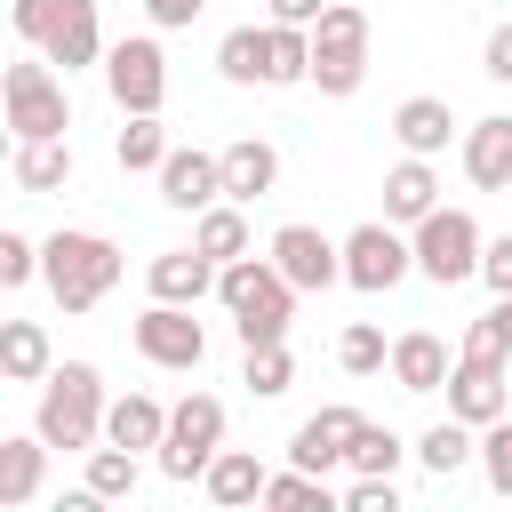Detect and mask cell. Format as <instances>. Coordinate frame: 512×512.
I'll use <instances>...</instances> for the list:
<instances>
[{"label": "cell", "mask_w": 512, "mask_h": 512, "mask_svg": "<svg viewBox=\"0 0 512 512\" xmlns=\"http://www.w3.org/2000/svg\"><path fill=\"white\" fill-rule=\"evenodd\" d=\"M216 296H224V312H232V328H240V352L248 344H280L288 336V312H296V280L272 264V256H232L224 272H216Z\"/></svg>", "instance_id": "6da1fadb"}, {"label": "cell", "mask_w": 512, "mask_h": 512, "mask_svg": "<svg viewBox=\"0 0 512 512\" xmlns=\"http://www.w3.org/2000/svg\"><path fill=\"white\" fill-rule=\"evenodd\" d=\"M40 280L64 312H96L120 288V248L104 232H56V240H40Z\"/></svg>", "instance_id": "7a4b0ae2"}, {"label": "cell", "mask_w": 512, "mask_h": 512, "mask_svg": "<svg viewBox=\"0 0 512 512\" xmlns=\"http://www.w3.org/2000/svg\"><path fill=\"white\" fill-rule=\"evenodd\" d=\"M104 376L88 368V360H64V368H48V384H40V416H32V432L48 440V448H96V432H104Z\"/></svg>", "instance_id": "3957f363"}, {"label": "cell", "mask_w": 512, "mask_h": 512, "mask_svg": "<svg viewBox=\"0 0 512 512\" xmlns=\"http://www.w3.org/2000/svg\"><path fill=\"white\" fill-rule=\"evenodd\" d=\"M368 80V16L352 0H328L312 24V88L320 96H352Z\"/></svg>", "instance_id": "277c9868"}, {"label": "cell", "mask_w": 512, "mask_h": 512, "mask_svg": "<svg viewBox=\"0 0 512 512\" xmlns=\"http://www.w3.org/2000/svg\"><path fill=\"white\" fill-rule=\"evenodd\" d=\"M0 104H8L16 144H32V136H64V128H72V96H64V80L48 72V56H16L8 80H0Z\"/></svg>", "instance_id": "5b68a950"}, {"label": "cell", "mask_w": 512, "mask_h": 512, "mask_svg": "<svg viewBox=\"0 0 512 512\" xmlns=\"http://www.w3.org/2000/svg\"><path fill=\"white\" fill-rule=\"evenodd\" d=\"M408 240H416V272H424L432 288L480 280V248H488V240H480V224H472L464 208H432V216H424Z\"/></svg>", "instance_id": "8992f818"}, {"label": "cell", "mask_w": 512, "mask_h": 512, "mask_svg": "<svg viewBox=\"0 0 512 512\" xmlns=\"http://www.w3.org/2000/svg\"><path fill=\"white\" fill-rule=\"evenodd\" d=\"M224 448V400L216 392H184L168 408V440H160V472L168 480H200Z\"/></svg>", "instance_id": "52a82bcc"}, {"label": "cell", "mask_w": 512, "mask_h": 512, "mask_svg": "<svg viewBox=\"0 0 512 512\" xmlns=\"http://www.w3.org/2000/svg\"><path fill=\"white\" fill-rule=\"evenodd\" d=\"M416 272V240H400L392 232V216L384 224H352L344 232V280L360 288V296H384V288H400Z\"/></svg>", "instance_id": "ba28073f"}, {"label": "cell", "mask_w": 512, "mask_h": 512, "mask_svg": "<svg viewBox=\"0 0 512 512\" xmlns=\"http://www.w3.org/2000/svg\"><path fill=\"white\" fill-rule=\"evenodd\" d=\"M104 88H112L120 112H160V96H168V56H160V40H152V32L112 40V48H104Z\"/></svg>", "instance_id": "9c48e42d"}, {"label": "cell", "mask_w": 512, "mask_h": 512, "mask_svg": "<svg viewBox=\"0 0 512 512\" xmlns=\"http://www.w3.org/2000/svg\"><path fill=\"white\" fill-rule=\"evenodd\" d=\"M136 352L152 360V368H200L208 360V336H200V320H192V304H160L152 296V312L136 320Z\"/></svg>", "instance_id": "30bf717a"}, {"label": "cell", "mask_w": 512, "mask_h": 512, "mask_svg": "<svg viewBox=\"0 0 512 512\" xmlns=\"http://www.w3.org/2000/svg\"><path fill=\"white\" fill-rule=\"evenodd\" d=\"M272 264H280L296 288L320 296V288L344 280V240H328L320 224H280V232H272Z\"/></svg>", "instance_id": "8fae6325"}, {"label": "cell", "mask_w": 512, "mask_h": 512, "mask_svg": "<svg viewBox=\"0 0 512 512\" xmlns=\"http://www.w3.org/2000/svg\"><path fill=\"white\" fill-rule=\"evenodd\" d=\"M160 200L184 208V216L216 208V200H224V152H192V144H176V152L160 160Z\"/></svg>", "instance_id": "7c38bea8"}, {"label": "cell", "mask_w": 512, "mask_h": 512, "mask_svg": "<svg viewBox=\"0 0 512 512\" xmlns=\"http://www.w3.org/2000/svg\"><path fill=\"white\" fill-rule=\"evenodd\" d=\"M360 424H368V416H360V408H344V400H336V408H320V416H304V424H296V440H288V464H304V472H320V480H328V472L344 464V448H352V432H360Z\"/></svg>", "instance_id": "4fadbf2b"}, {"label": "cell", "mask_w": 512, "mask_h": 512, "mask_svg": "<svg viewBox=\"0 0 512 512\" xmlns=\"http://www.w3.org/2000/svg\"><path fill=\"white\" fill-rule=\"evenodd\" d=\"M448 416H464L472 432H480V424H496V416H504V368H496V360H464V352H456V368H448Z\"/></svg>", "instance_id": "5bb4252c"}, {"label": "cell", "mask_w": 512, "mask_h": 512, "mask_svg": "<svg viewBox=\"0 0 512 512\" xmlns=\"http://www.w3.org/2000/svg\"><path fill=\"white\" fill-rule=\"evenodd\" d=\"M464 176L480 192H512V112H488L464 128Z\"/></svg>", "instance_id": "9a60e30c"}, {"label": "cell", "mask_w": 512, "mask_h": 512, "mask_svg": "<svg viewBox=\"0 0 512 512\" xmlns=\"http://www.w3.org/2000/svg\"><path fill=\"white\" fill-rule=\"evenodd\" d=\"M216 272H224V264H216L208 248H160L144 280H152V296H160V304H200V296L216 288Z\"/></svg>", "instance_id": "2e32d148"}, {"label": "cell", "mask_w": 512, "mask_h": 512, "mask_svg": "<svg viewBox=\"0 0 512 512\" xmlns=\"http://www.w3.org/2000/svg\"><path fill=\"white\" fill-rule=\"evenodd\" d=\"M448 344L432 336V328H408V336H392V384L400 392H448Z\"/></svg>", "instance_id": "e0dca14e"}, {"label": "cell", "mask_w": 512, "mask_h": 512, "mask_svg": "<svg viewBox=\"0 0 512 512\" xmlns=\"http://www.w3.org/2000/svg\"><path fill=\"white\" fill-rule=\"evenodd\" d=\"M40 48H48V64H64V72L96 64V56H104V24H96V0H64Z\"/></svg>", "instance_id": "ac0fdd59"}, {"label": "cell", "mask_w": 512, "mask_h": 512, "mask_svg": "<svg viewBox=\"0 0 512 512\" xmlns=\"http://www.w3.org/2000/svg\"><path fill=\"white\" fill-rule=\"evenodd\" d=\"M272 184H280V152H272L264 136H232V144H224V200L248 208V200H264Z\"/></svg>", "instance_id": "d6986e66"}, {"label": "cell", "mask_w": 512, "mask_h": 512, "mask_svg": "<svg viewBox=\"0 0 512 512\" xmlns=\"http://www.w3.org/2000/svg\"><path fill=\"white\" fill-rule=\"evenodd\" d=\"M40 480H48V440H40V432L0 440V512H24V504L40 496Z\"/></svg>", "instance_id": "ffe728a7"}, {"label": "cell", "mask_w": 512, "mask_h": 512, "mask_svg": "<svg viewBox=\"0 0 512 512\" xmlns=\"http://www.w3.org/2000/svg\"><path fill=\"white\" fill-rule=\"evenodd\" d=\"M216 72H224L232 88H264V80H272V24H232V32L216 40Z\"/></svg>", "instance_id": "44dd1931"}, {"label": "cell", "mask_w": 512, "mask_h": 512, "mask_svg": "<svg viewBox=\"0 0 512 512\" xmlns=\"http://www.w3.org/2000/svg\"><path fill=\"white\" fill-rule=\"evenodd\" d=\"M432 208H440V176H432L424 152H408V160L384 176V216H392V224H424Z\"/></svg>", "instance_id": "7402d4cb"}, {"label": "cell", "mask_w": 512, "mask_h": 512, "mask_svg": "<svg viewBox=\"0 0 512 512\" xmlns=\"http://www.w3.org/2000/svg\"><path fill=\"white\" fill-rule=\"evenodd\" d=\"M264 464L248 456V448H216V464L200 472V488H208V504H224V512H240V504H264Z\"/></svg>", "instance_id": "603a6c76"}, {"label": "cell", "mask_w": 512, "mask_h": 512, "mask_svg": "<svg viewBox=\"0 0 512 512\" xmlns=\"http://www.w3.org/2000/svg\"><path fill=\"white\" fill-rule=\"evenodd\" d=\"M392 136H400V152H448V136H456V112H448V96H408L400 112H392Z\"/></svg>", "instance_id": "cb8c5ba5"}, {"label": "cell", "mask_w": 512, "mask_h": 512, "mask_svg": "<svg viewBox=\"0 0 512 512\" xmlns=\"http://www.w3.org/2000/svg\"><path fill=\"white\" fill-rule=\"evenodd\" d=\"M48 368H56L48 328H40V320H8V328H0V376H8V384H48Z\"/></svg>", "instance_id": "d4e9b609"}, {"label": "cell", "mask_w": 512, "mask_h": 512, "mask_svg": "<svg viewBox=\"0 0 512 512\" xmlns=\"http://www.w3.org/2000/svg\"><path fill=\"white\" fill-rule=\"evenodd\" d=\"M104 440H120V448H160V440H168V408H160L152 392H120V400L104 408Z\"/></svg>", "instance_id": "484cf974"}, {"label": "cell", "mask_w": 512, "mask_h": 512, "mask_svg": "<svg viewBox=\"0 0 512 512\" xmlns=\"http://www.w3.org/2000/svg\"><path fill=\"white\" fill-rule=\"evenodd\" d=\"M16 192H64L72 184V144L64 136H32V144H16Z\"/></svg>", "instance_id": "4316f807"}, {"label": "cell", "mask_w": 512, "mask_h": 512, "mask_svg": "<svg viewBox=\"0 0 512 512\" xmlns=\"http://www.w3.org/2000/svg\"><path fill=\"white\" fill-rule=\"evenodd\" d=\"M120 120H128V128H120V144H112V152H120V168H128V176H144V168L160 176V160L176 152V144H168V128H160V112H120Z\"/></svg>", "instance_id": "83f0119b"}, {"label": "cell", "mask_w": 512, "mask_h": 512, "mask_svg": "<svg viewBox=\"0 0 512 512\" xmlns=\"http://www.w3.org/2000/svg\"><path fill=\"white\" fill-rule=\"evenodd\" d=\"M472 456H480V440H472V424H464V416H448V424H432V432L416 440V464H424L432 480H448V472H464Z\"/></svg>", "instance_id": "f1b7e54d"}, {"label": "cell", "mask_w": 512, "mask_h": 512, "mask_svg": "<svg viewBox=\"0 0 512 512\" xmlns=\"http://www.w3.org/2000/svg\"><path fill=\"white\" fill-rule=\"evenodd\" d=\"M192 248H208L216 264L248 256V216H240V200H216V208H200V224H192Z\"/></svg>", "instance_id": "f546056e"}, {"label": "cell", "mask_w": 512, "mask_h": 512, "mask_svg": "<svg viewBox=\"0 0 512 512\" xmlns=\"http://www.w3.org/2000/svg\"><path fill=\"white\" fill-rule=\"evenodd\" d=\"M240 384H248L256 400H280V392L296 384V352H288V336H280V344H248V360H240Z\"/></svg>", "instance_id": "4dcf8cb0"}, {"label": "cell", "mask_w": 512, "mask_h": 512, "mask_svg": "<svg viewBox=\"0 0 512 512\" xmlns=\"http://www.w3.org/2000/svg\"><path fill=\"white\" fill-rule=\"evenodd\" d=\"M264 504H272V512H328L336 496H328V480H320V472L288 464V472H272V480H264Z\"/></svg>", "instance_id": "1f68e13d"}, {"label": "cell", "mask_w": 512, "mask_h": 512, "mask_svg": "<svg viewBox=\"0 0 512 512\" xmlns=\"http://www.w3.org/2000/svg\"><path fill=\"white\" fill-rule=\"evenodd\" d=\"M336 360H344V376H376V368H392V344H384L376 320H352V328L336 336Z\"/></svg>", "instance_id": "d6a6232c"}, {"label": "cell", "mask_w": 512, "mask_h": 512, "mask_svg": "<svg viewBox=\"0 0 512 512\" xmlns=\"http://www.w3.org/2000/svg\"><path fill=\"white\" fill-rule=\"evenodd\" d=\"M88 488L104 496V504H120V496H136V448H88Z\"/></svg>", "instance_id": "836d02e7"}, {"label": "cell", "mask_w": 512, "mask_h": 512, "mask_svg": "<svg viewBox=\"0 0 512 512\" xmlns=\"http://www.w3.org/2000/svg\"><path fill=\"white\" fill-rule=\"evenodd\" d=\"M456 352H464V360H496V368H504V360H512V304L496 296V312H480V320L464 328V344H456Z\"/></svg>", "instance_id": "e575fe53"}, {"label": "cell", "mask_w": 512, "mask_h": 512, "mask_svg": "<svg viewBox=\"0 0 512 512\" xmlns=\"http://www.w3.org/2000/svg\"><path fill=\"white\" fill-rule=\"evenodd\" d=\"M400 456H408V448H400V432H392V424H360V432H352V448H344V464H352V472H400Z\"/></svg>", "instance_id": "d590c367"}, {"label": "cell", "mask_w": 512, "mask_h": 512, "mask_svg": "<svg viewBox=\"0 0 512 512\" xmlns=\"http://www.w3.org/2000/svg\"><path fill=\"white\" fill-rule=\"evenodd\" d=\"M480 472H488V488H496V496H512V416L480 424Z\"/></svg>", "instance_id": "8d00e7d4"}, {"label": "cell", "mask_w": 512, "mask_h": 512, "mask_svg": "<svg viewBox=\"0 0 512 512\" xmlns=\"http://www.w3.org/2000/svg\"><path fill=\"white\" fill-rule=\"evenodd\" d=\"M344 512H400V488H392V472H360V480L344 488Z\"/></svg>", "instance_id": "74e56055"}, {"label": "cell", "mask_w": 512, "mask_h": 512, "mask_svg": "<svg viewBox=\"0 0 512 512\" xmlns=\"http://www.w3.org/2000/svg\"><path fill=\"white\" fill-rule=\"evenodd\" d=\"M32 272H40V248L24 232H0V288H24Z\"/></svg>", "instance_id": "f35d334b"}, {"label": "cell", "mask_w": 512, "mask_h": 512, "mask_svg": "<svg viewBox=\"0 0 512 512\" xmlns=\"http://www.w3.org/2000/svg\"><path fill=\"white\" fill-rule=\"evenodd\" d=\"M56 8H64V0H16V8H8L16 40H32V48H40V40H48V24H56Z\"/></svg>", "instance_id": "ab89813d"}, {"label": "cell", "mask_w": 512, "mask_h": 512, "mask_svg": "<svg viewBox=\"0 0 512 512\" xmlns=\"http://www.w3.org/2000/svg\"><path fill=\"white\" fill-rule=\"evenodd\" d=\"M480 280H488L496 296H512V232H496V240L480 248Z\"/></svg>", "instance_id": "60d3db41"}, {"label": "cell", "mask_w": 512, "mask_h": 512, "mask_svg": "<svg viewBox=\"0 0 512 512\" xmlns=\"http://www.w3.org/2000/svg\"><path fill=\"white\" fill-rule=\"evenodd\" d=\"M480 72L512 88V24H496V32H488V48H480Z\"/></svg>", "instance_id": "b9f144b4"}, {"label": "cell", "mask_w": 512, "mask_h": 512, "mask_svg": "<svg viewBox=\"0 0 512 512\" xmlns=\"http://www.w3.org/2000/svg\"><path fill=\"white\" fill-rule=\"evenodd\" d=\"M200 8H208V0H144V16H152L160 32H184V24L200 16Z\"/></svg>", "instance_id": "7bdbcfd3"}, {"label": "cell", "mask_w": 512, "mask_h": 512, "mask_svg": "<svg viewBox=\"0 0 512 512\" xmlns=\"http://www.w3.org/2000/svg\"><path fill=\"white\" fill-rule=\"evenodd\" d=\"M264 8H272V24H320L328 0H264Z\"/></svg>", "instance_id": "ee69618b"}]
</instances>
